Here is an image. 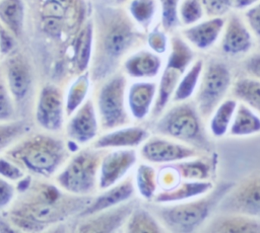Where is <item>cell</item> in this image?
Returning a JSON list of instances; mask_svg holds the SVG:
<instances>
[{
	"mask_svg": "<svg viewBox=\"0 0 260 233\" xmlns=\"http://www.w3.org/2000/svg\"><path fill=\"white\" fill-rule=\"evenodd\" d=\"M136 191L133 183L132 173L122 181L98 191L96 196H92L89 204L79 213L81 218L96 214L104 210L116 207L134 198Z\"/></svg>",
	"mask_w": 260,
	"mask_h": 233,
	"instance_id": "19",
	"label": "cell"
},
{
	"mask_svg": "<svg viewBox=\"0 0 260 233\" xmlns=\"http://www.w3.org/2000/svg\"><path fill=\"white\" fill-rule=\"evenodd\" d=\"M127 86L128 78L122 71L115 72L99 83L93 102L101 132L133 123L126 102Z\"/></svg>",
	"mask_w": 260,
	"mask_h": 233,
	"instance_id": "7",
	"label": "cell"
},
{
	"mask_svg": "<svg viewBox=\"0 0 260 233\" xmlns=\"http://www.w3.org/2000/svg\"><path fill=\"white\" fill-rule=\"evenodd\" d=\"M214 187L210 180H184L168 190H158L151 203L156 205L176 204L199 198Z\"/></svg>",
	"mask_w": 260,
	"mask_h": 233,
	"instance_id": "25",
	"label": "cell"
},
{
	"mask_svg": "<svg viewBox=\"0 0 260 233\" xmlns=\"http://www.w3.org/2000/svg\"><path fill=\"white\" fill-rule=\"evenodd\" d=\"M112 2H114L115 4H122V3H125V2H129L130 0H111Z\"/></svg>",
	"mask_w": 260,
	"mask_h": 233,
	"instance_id": "50",
	"label": "cell"
},
{
	"mask_svg": "<svg viewBox=\"0 0 260 233\" xmlns=\"http://www.w3.org/2000/svg\"><path fill=\"white\" fill-rule=\"evenodd\" d=\"M192 99L170 103L153 120V134L171 138L205 153L210 149L209 134Z\"/></svg>",
	"mask_w": 260,
	"mask_h": 233,
	"instance_id": "4",
	"label": "cell"
},
{
	"mask_svg": "<svg viewBox=\"0 0 260 233\" xmlns=\"http://www.w3.org/2000/svg\"><path fill=\"white\" fill-rule=\"evenodd\" d=\"M180 0H159L160 26L167 32H172L180 26L178 15Z\"/></svg>",
	"mask_w": 260,
	"mask_h": 233,
	"instance_id": "38",
	"label": "cell"
},
{
	"mask_svg": "<svg viewBox=\"0 0 260 233\" xmlns=\"http://www.w3.org/2000/svg\"><path fill=\"white\" fill-rule=\"evenodd\" d=\"M252 46V32L246 22L237 13H231L225 18L221 32V51L226 55L237 56L249 52Z\"/></svg>",
	"mask_w": 260,
	"mask_h": 233,
	"instance_id": "21",
	"label": "cell"
},
{
	"mask_svg": "<svg viewBox=\"0 0 260 233\" xmlns=\"http://www.w3.org/2000/svg\"><path fill=\"white\" fill-rule=\"evenodd\" d=\"M14 35L2 24H0V52L2 54H8L10 53L14 46Z\"/></svg>",
	"mask_w": 260,
	"mask_h": 233,
	"instance_id": "48",
	"label": "cell"
},
{
	"mask_svg": "<svg viewBox=\"0 0 260 233\" xmlns=\"http://www.w3.org/2000/svg\"><path fill=\"white\" fill-rule=\"evenodd\" d=\"M201 3L209 17L223 16L232 9V0H201Z\"/></svg>",
	"mask_w": 260,
	"mask_h": 233,
	"instance_id": "44",
	"label": "cell"
},
{
	"mask_svg": "<svg viewBox=\"0 0 260 233\" xmlns=\"http://www.w3.org/2000/svg\"><path fill=\"white\" fill-rule=\"evenodd\" d=\"M64 130L69 142L77 146H86L96 139L101 128L93 98L88 97L66 119Z\"/></svg>",
	"mask_w": 260,
	"mask_h": 233,
	"instance_id": "15",
	"label": "cell"
},
{
	"mask_svg": "<svg viewBox=\"0 0 260 233\" xmlns=\"http://www.w3.org/2000/svg\"><path fill=\"white\" fill-rule=\"evenodd\" d=\"M145 42L147 43L149 50L152 52L164 55L166 52H168L170 47V42L167 36V31H165L161 26L160 27H154L151 30H148V33L146 34Z\"/></svg>",
	"mask_w": 260,
	"mask_h": 233,
	"instance_id": "42",
	"label": "cell"
},
{
	"mask_svg": "<svg viewBox=\"0 0 260 233\" xmlns=\"http://www.w3.org/2000/svg\"><path fill=\"white\" fill-rule=\"evenodd\" d=\"M122 231L129 233H161L166 232V229L150 209L137 205L129 215Z\"/></svg>",
	"mask_w": 260,
	"mask_h": 233,
	"instance_id": "30",
	"label": "cell"
},
{
	"mask_svg": "<svg viewBox=\"0 0 260 233\" xmlns=\"http://www.w3.org/2000/svg\"><path fill=\"white\" fill-rule=\"evenodd\" d=\"M90 83L91 79L89 71L78 74L77 77L71 82L66 93L64 94L66 119L88 98Z\"/></svg>",
	"mask_w": 260,
	"mask_h": 233,
	"instance_id": "33",
	"label": "cell"
},
{
	"mask_svg": "<svg viewBox=\"0 0 260 233\" xmlns=\"http://www.w3.org/2000/svg\"><path fill=\"white\" fill-rule=\"evenodd\" d=\"M204 154L187 144L160 135H150L138 148V155L143 161L153 165L176 163Z\"/></svg>",
	"mask_w": 260,
	"mask_h": 233,
	"instance_id": "11",
	"label": "cell"
},
{
	"mask_svg": "<svg viewBox=\"0 0 260 233\" xmlns=\"http://www.w3.org/2000/svg\"><path fill=\"white\" fill-rule=\"evenodd\" d=\"M93 23V49L89 75L99 84L115 72L124 59L140 49L146 34L130 17L128 11L117 6L101 7Z\"/></svg>",
	"mask_w": 260,
	"mask_h": 233,
	"instance_id": "1",
	"label": "cell"
},
{
	"mask_svg": "<svg viewBox=\"0 0 260 233\" xmlns=\"http://www.w3.org/2000/svg\"><path fill=\"white\" fill-rule=\"evenodd\" d=\"M149 136L150 132L148 129L132 123L110 131L102 132L90 146L101 150L137 149Z\"/></svg>",
	"mask_w": 260,
	"mask_h": 233,
	"instance_id": "17",
	"label": "cell"
},
{
	"mask_svg": "<svg viewBox=\"0 0 260 233\" xmlns=\"http://www.w3.org/2000/svg\"><path fill=\"white\" fill-rule=\"evenodd\" d=\"M244 19L250 31L260 38V1L245 9Z\"/></svg>",
	"mask_w": 260,
	"mask_h": 233,
	"instance_id": "45",
	"label": "cell"
},
{
	"mask_svg": "<svg viewBox=\"0 0 260 233\" xmlns=\"http://www.w3.org/2000/svg\"><path fill=\"white\" fill-rule=\"evenodd\" d=\"M35 121L45 132L58 133L65 125V101L62 89L55 84H46L38 94Z\"/></svg>",
	"mask_w": 260,
	"mask_h": 233,
	"instance_id": "13",
	"label": "cell"
},
{
	"mask_svg": "<svg viewBox=\"0 0 260 233\" xmlns=\"http://www.w3.org/2000/svg\"><path fill=\"white\" fill-rule=\"evenodd\" d=\"M233 186V183H221L199 198L168 205H156L150 209L168 232H193L200 229L209 215Z\"/></svg>",
	"mask_w": 260,
	"mask_h": 233,
	"instance_id": "5",
	"label": "cell"
},
{
	"mask_svg": "<svg viewBox=\"0 0 260 233\" xmlns=\"http://www.w3.org/2000/svg\"><path fill=\"white\" fill-rule=\"evenodd\" d=\"M157 90L155 80H134L127 86L126 102L133 123H141L150 116Z\"/></svg>",
	"mask_w": 260,
	"mask_h": 233,
	"instance_id": "18",
	"label": "cell"
},
{
	"mask_svg": "<svg viewBox=\"0 0 260 233\" xmlns=\"http://www.w3.org/2000/svg\"><path fill=\"white\" fill-rule=\"evenodd\" d=\"M232 89V73L222 62L211 61L204 68L197 90L192 98L198 112L205 121Z\"/></svg>",
	"mask_w": 260,
	"mask_h": 233,
	"instance_id": "9",
	"label": "cell"
},
{
	"mask_svg": "<svg viewBox=\"0 0 260 233\" xmlns=\"http://www.w3.org/2000/svg\"><path fill=\"white\" fill-rule=\"evenodd\" d=\"M93 49V23L86 22L77 32L72 46V65L78 75L88 71Z\"/></svg>",
	"mask_w": 260,
	"mask_h": 233,
	"instance_id": "26",
	"label": "cell"
},
{
	"mask_svg": "<svg viewBox=\"0 0 260 233\" xmlns=\"http://www.w3.org/2000/svg\"><path fill=\"white\" fill-rule=\"evenodd\" d=\"M122 72L134 80H154L162 69L160 55L146 49H137L122 62Z\"/></svg>",
	"mask_w": 260,
	"mask_h": 233,
	"instance_id": "20",
	"label": "cell"
},
{
	"mask_svg": "<svg viewBox=\"0 0 260 233\" xmlns=\"http://www.w3.org/2000/svg\"><path fill=\"white\" fill-rule=\"evenodd\" d=\"M225 18L223 16L209 17L192 25L185 26L181 30L182 37L193 48L207 50L211 48L221 35Z\"/></svg>",
	"mask_w": 260,
	"mask_h": 233,
	"instance_id": "22",
	"label": "cell"
},
{
	"mask_svg": "<svg viewBox=\"0 0 260 233\" xmlns=\"http://www.w3.org/2000/svg\"><path fill=\"white\" fill-rule=\"evenodd\" d=\"M105 151L91 146L76 151L56 173L55 184L73 196L88 197L98 192L100 162Z\"/></svg>",
	"mask_w": 260,
	"mask_h": 233,
	"instance_id": "6",
	"label": "cell"
},
{
	"mask_svg": "<svg viewBox=\"0 0 260 233\" xmlns=\"http://www.w3.org/2000/svg\"><path fill=\"white\" fill-rule=\"evenodd\" d=\"M16 196V188L13 182L0 176V209L8 207Z\"/></svg>",
	"mask_w": 260,
	"mask_h": 233,
	"instance_id": "46",
	"label": "cell"
},
{
	"mask_svg": "<svg viewBox=\"0 0 260 233\" xmlns=\"http://www.w3.org/2000/svg\"><path fill=\"white\" fill-rule=\"evenodd\" d=\"M169 50L167 63L162 67L157 81L156 97L149 116L151 121L155 120L171 103L179 80L194 61L193 49L182 35L172 36Z\"/></svg>",
	"mask_w": 260,
	"mask_h": 233,
	"instance_id": "8",
	"label": "cell"
},
{
	"mask_svg": "<svg viewBox=\"0 0 260 233\" xmlns=\"http://www.w3.org/2000/svg\"><path fill=\"white\" fill-rule=\"evenodd\" d=\"M0 21L15 37L20 36L24 23V9L21 0H1Z\"/></svg>",
	"mask_w": 260,
	"mask_h": 233,
	"instance_id": "35",
	"label": "cell"
},
{
	"mask_svg": "<svg viewBox=\"0 0 260 233\" xmlns=\"http://www.w3.org/2000/svg\"><path fill=\"white\" fill-rule=\"evenodd\" d=\"M157 11L156 0H130L128 13L133 21L143 30L148 31Z\"/></svg>",
	"mask_w": 260,
	"mask_h": 233,
	"instance_id": "36",
	"label": "cell"
},
{
	"mask_svg": "<svg viewBox=\"0 0 260 233\" xmlns=\"http://www.w3.org/2000/svg\"><path fill=\"white\" fill-rule=\"evenodd\" d=\"M82 0H46L41 9L43 29L52 36L78 32L84 17Z\"/></svg>",
	"mask_w": 260,
	"mask_h": 233,
	"instance_id": "10",
	"label": "cell"
},
{
	"mask_svg": "<svg viewBox=\"0 0 260 233\" xmlns=\"http://www.w3.org/2000/svg\"><path fill=\"white\" fill-rule=\"evenodd\" d=\"M184 180H210L212 164L203 154L173 163Z\"/></svg>",
	"mask_w": 260,
	"mask_h": 233,
	"instance_id": "34",
	"label": "cell"
},
{
	"mask_svg": "<svg viewBox=\"0 0 260 233\" xmlns=\"http://www.w3.org/2000/svg\"><path fill=\"white\" fill-rule=\"evenodd\" d=\"M203 68L204 61L202 59H197L193 61V63L189 66V68L185 71V73L179 80L172 95L171 103L187 101L193 98L197 90Z\"/></svg>",
	"mask_w": 260,
	"mask_h": 233,
	"instance_id": "31",
	"label": "cell"
},
{
	"mask_svg": "<svg viewBox=\"0 0 260 233\" xmlns=\"http://www.w3.org/2000/svg\"><path fill=\"white\" fill-rule=\"evenodd\" d=\"M260 133V116L252 108L238 101L229 135L233 137H247Z\"/></svg>",
	"mask_w": 260,
	"mask_h": 233,
	"instance_id": "29",
	"label": "cell"
},
{
	"mask_svg": "<svg viewBox=\"0 0 260 233\" xmlns=\"http://www.w3.org/2000/svg\"><path fill=\"white\" fill-rule=\"evenodd\" d=\"M244 68L249 76L260 80V52L249 56L244 62Z\"/></svg>",
	"mask_w": 260,
	"mask_h": 233,
	"instance_id": "47",
	"label": "cell"
},
{
	"mask_svg": "<svg viewBox=\"0 0 260 233\" xmlns=\"http://www.w3.org/2000/svg\"><path fill=\"white\" fill-rule=\"evenodd\" d=\"M217 208L220 213H239L260 218V173L233 184Z\"/></svg>",
	"mask_w": 260,
	"mask_h": 233,
	"instance_id": "12",
	"label": "cell"
},
{
	"mask_svg": "<svg viewBox=\"0 0 260 233\" xmlns=\"http://www.w3.org/2000/svg\"><path fill=\"white\" fill-rule=\"evenodd\" d=\"M202 230L217 233H260V218L239 213H220L205 222Z\"/></svg>",
	"mask_w": 260,
	"mask_h": 233,
	"instance_id": "24",
	"label": "cell"
},
{
	"mask_svg": "<svg viewBox=\"0 0 260 233\" xmlns=\"http://www.w3.org/2000/svg\"><path fill=\"white\" fill-rule=\"evenodd\" d=\"M0 176L14 183L22 181L26 172L7 157L0 156Z\"/></svg>",
	"mask_w": 260,
	"mask_h": 233,
	"instance_id": "43",
	"label": "cell"
},
{
	"mask_svg": "<svg viewBox=\"0 0 260 233\" xmlns=\"http://www.w3.org/2000/svg\"><path fill=\"white\" fill-rule=\"evenodd\" d=\"M136 149H110L102 156L99 168L98 191L106 189L126 178L138 163Z\"/></svg>",
	"mask_w": 260,
	"mask_h": 233,
	"instance_id": "14",
	"label": "cell"
},
{
	"mask_svg": "<svg viewBox=\"0 0 260 233\" xmlns=\"http://www.w3.org/2000/svg\"><path fill=\"white\" fill-rule=\"evenodd\" d=\"M138 205L133 198L116 207L82 218L76 230L78 232H116L122 231L132 210Z\"/></svg>",
	"mask_w": 260,
	"mask_h": 233,
	"instance_id": "16",
	"label": "cell"
},
{
	"mask_svg": "<svg viewBox=\"0 0 260 233\" xmlns=\"http://www.w3.org/2000/svg\"><path fill=\"white\" fill-rule=\"evenodd\" d=\"M136 193L146 202H151L158 191L157 169L148 162H138L132 171Z\"/></svg>",
	"mask_w": 260,
	"mask_h": 233,
	"instance_id": "28",
	"label": "cell"
},
{
	"mask_svg": "<svg viewBox=\"0 0 260 233\" xmlns=\"http://www.w3.org/2000/svg\"><path fill=\"white\" fill-rule=\"evenodd\" d=\"M29 126L23 121H9L0 123V153L25 136Z\"/></svg>",
	"mask_w": 260,
	"mask_h": 233,
	"instance_id": "37",
	"label": "cell"
},
{
	"mask_svg": "<svg viewBox=\"0 0 260 233\" xmlns=\"http://www.w3.org/2000/svg\"><path fill=\"white\" fill-rule=\"evenodd\" d=\"M182 180L180 173L176 166L171 164H164L157 168V182L158 190H168L175 187Z\"/></svg>",
	"mask_w": 260,
	"mask_h": 233,
	"instance_id": "41",
	"label": "cell"
},
{
	"mask_svg": "<svg viewBox=\"0 0 260 233\" xmlns=\"http://www.w3.org/2000/svg\"><path fill=\"white\" fill-rule=\"evenodd\" d=\"M237 104L238 100L232 96L224 98L214 108L206 121L207 132L211 137L220 139L228 135Z\"/></svg>",
	"mask_w": 260,
	"mask_h": 233,
	"instance_id": "27",
	"label": "cell"
},
{
	"mask_svg": "<svg viewBox=\"0 0 260 233\" xmlns=\"http://www.w3.org/2000/svg\"><path fill=\"white\" fill-rule=\"evenodd\" d=\"M204 13L201 0H183L179 5V20L184 26L192 25L200 21Z\"/></svg>",
	"mask_w": 260,
	"mask_h": 233,
	"instance_id": "39",
	"label": "cell"
},
{
	"mask_svg": "<svg viewBox=\"0 0 260 233\" xmlns=\"http://www.w3.org/2000/svg\"><path fill=\"white\" fill-rule=\"evenodd\" d=\"M233 97L245 103L260 116V80L254 77H242L232 85Z\"/></svg>",
	"mask_w": 260,
	"mask_h": 233,
	"instance_id": "32",
	"label": "cell"
},
{
	"mask_svg": "<svg viewBox=\"0 0 260 233\" xmlns=\"http://www.w3.org/2000/svg\"><path fill=\"white\" fill-rule=\"evenodd\" d=\"M4 156L25 172L48 178L69 158V148L63 139L46 132L22 137L4 152Z\"/></svg>",
	"mask_w": 260,
	"mask_h": 233,
	"instance_id": "3",
	"label": "cell"
},
{
	"mask_svg": "<svg viewBox=\"0 0 260 233\" xmlns=\"http://www.w3.org/2000/svg\"><path fill=\"white\" fill-rule=\"evenodd\" d=\"M22 197L15 202L9 218L21 230L38 232L48 225L80 213L91 201L92 196L79 197L67 193L56 184L37 183L23 190Z\"/></svg>",
	"mask_w": 260,
	"mask_h": 233,
	"instance_id": "2",
	"label": "cell"
},
{
	"mask_svg": "<svg viewBox=\"0 0 260 233\" xmlns=\"http://www.w3.org/2000/svg\"><path fill=\"white\" fill-rule=\"evenodd\" d=\"M4 78L15 102L22 101L28 94L32 78L28 64L20 55H13L5 64Z\"/></svg>",
	"mask_w": 260,
	"mask_h": 233,
	"instance_id": "23",
	"label": "cell"
},
{
	"mask_svg": "<svg viewBox=\"0 0 260 233\" xmlns=\"http://www.w3.org/2000/svg\"><path fill=\"white\" fill-rule=\"evenodd\" d=\"M15 103L7 87L4 75L0 73V123L14 120L16 113Z\"/></svg>",
	"mask_w": 260,
	"mask_h": 233,
	"instance_id": "40",
	"label": "cell"
},
{
	"mask_svg": "<svg viewBox=\"0 0 260 233\" xmlns=\"http://www.w3.org/2000/svg\"><path fill=\"white\" fill-rule=\"evenodd\" d=\"M260 0H232V8L234 9H247Z\"/></svg>",
	"mask_w": 260,
	"mask_h": 233,
	"instance_id": "49",
	"label": "cell"
}]
</instances>
